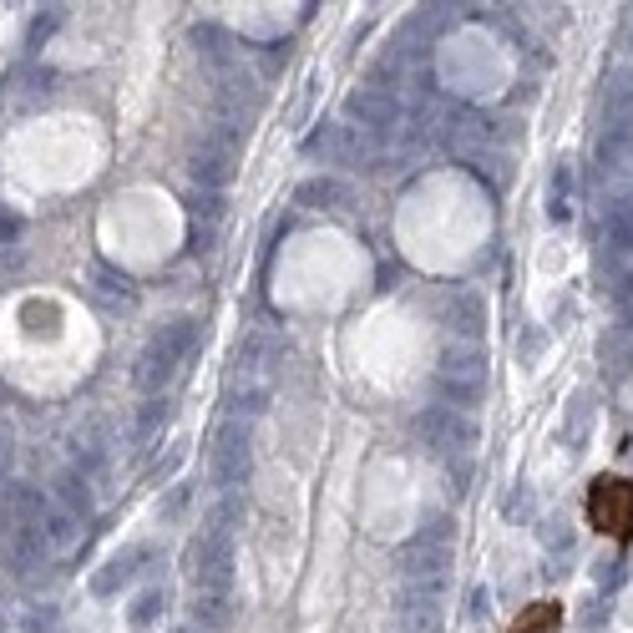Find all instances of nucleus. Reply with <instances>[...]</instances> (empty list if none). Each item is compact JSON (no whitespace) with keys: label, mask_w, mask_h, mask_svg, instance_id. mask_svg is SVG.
I'll list each match as a JSON object with an SVG mask.
<instances>
[{"label":"nucleus","mask_w":633,"mask_h":633,"mask_svg":"<svg viewBox=\"0 0 633 633\" xmlns=\"http://www.w3.org/2000/svg\"><path fill=\"white\" fill-rule=\"evenodd\" d=\"M588 522L613 542H633V481L598 477L593 487H588Z\"/></svg>","instance_id":"nucleus-1"},{"label":"nucleus","mask_w":633,"mask_h":633,"mask_svg":"<svg viewBox=\"0 0 633 633\" xmlns=\"http://www.w3.org/2000/svg\"><path fill=\"white\" fill-rule=\"evenodd\" d=\"M442 609H446V598L436 583L406 588V593L395 598V623H401V633H442Z\"/></svg>","instance_id":"nucleus-2"},{"label":"nucleus","mask_w":633,"mask_h":633,"mask_svg":"<svg viewBox=\"0 0 633 633\" xmlns=\"http://www.w3.org/2000/svg\"><path fill=\"white\" fill-rule=\"evenodd\" d=\"M228 573H234V558L218 538H198L188 548V578L198 588H228Z\"/></svg>","instance_id":"nucleus-3"},{"label":"nucleus","mask_w":633,"mask_h":633,"mask_svg":"<svg viewBox=\"0 0 633 633\" xmlns=\"http://www.w3.org/2000/svg\"><path fill=\"white\" fill-rule=\"evenodd\" d=\"M193 623L204 633H224L228 623H234V603H228L224 588H198V598H193Z\"/></svg>","instance_id":"nucleus-4"},{"label":"nucleus","mask_w":633,"mask_h":633,"mask_svg":"<svg viewBox=\"0 0 633 633\" xmlns=\"http://www.w3.org/2000/svg\"><path fill=\"white\" fill-rule=\"evenodd\" d=\"M507 633H562V603H532V609L517 613V623Z\"/></svg>","instance_id":"nucleus-5"},{"label":"nucleus","mask_w":633,"mask_h":633,"mask_svg":"<svg viewBox=\"0 0 633 633\" xmlns=\"http://www.w3.org/2000/svg\"><path fill=\"white\" fill-rule=\"evenodd\" d=\"M183 345H188V335H168V340H157V345L147 350L143 371H137V375H143V385H153L157 375H168V371H173V355H178Z\"/></svg>","instance_id":"nucleus-6"},{"label":"nucleus","mask_w":633,"mask_h":633,"mask_svg":"<svg viewBox=\"0 0 633 633\" xmlns=\"http://www.w3.org/2000/svg\"><path fill=\"white\" fill-rule=\"evenodd\" d=\"M436 568H446V552L426 538L411 542V548L401 552V573H436Z\"/></svg>","instance_id":"nucleus-7"},{"label":"nucleus","mask_w":633,"mask_h":633,"mask_svg":"<svg viewBox=\"0 0 633 633\" xmlns=\"http://www.w3.org/2000/svg\"><path fill=\"white\" fill-rule=\"evenodd\" d=\"M137 558H143V552H127V558H112L107 568H102V573L92 578V593H96V598H112V593H117V588L132 578V562H137Z\"/></svg>","instance_id":"nucleus-8"},{"label":"nucleus","mask_w":633,"mask_h":633,"mask_svg":"<svg viewBox=\"0 0 633 633\" xmlns=\"http://www.w3.org/2000/svg\"><path fill=\"white\" fill-rule=\"evenodd\" d=\"M61 507H66L72 517H86V512H92V491H86L82 477H61Z\"/></svg>","instance_id":"nucleus-9"},{"label":"nucleus","mask_w":633,"mask_h":633,"mask_svg":"<svg viewBox=\"0 0 633 633\" xmlns=\"http://www.w3.org/2000/svg\"><path fill=\"white\" fill-rule=\"evenodd\" d=\"M25 633H61V613L51 609V603H41V609H31L25 613V623H21Z\"/></svg>","instance_id":"nucleus-10"},{"label":"nucleus","mask_w":633,"mask_h":633,"mask_svg":"<svg viewBox=\"0 0 633 633\" xmlns=\"http://www.w3.org/2000/svg\"><path fill=\"white\" fill-rule=\"evenodd\" d=\"M157 609H163V593H143V598H137V609H132V623L147 629V623L157 619Z\"/></svg>","instance_id":"nucleus-11"},{"label":"nucleus","mask_w":633,"mask_h":633,"mask_svg":"<svg viewBox=\"0 0 633 633\" xmlns=\"http://www.w3.org/2000/svg\"><path fill=\"white\" fill-rule=\"evenodd\" d=\"M21 239V214H11V208H0V243Z\"/></svg>","instance_id":"nucleus-12"},{"label":"nucleus","mask_w":633,"mask_h":633,"mask_svg":"<svg viewBox=\"0 0 633 633\" xmlns=\"http://www.w3.org/2000/svg\"><path fill=\"white\" fill-rule=\"evenodd\" d=\"M228 452H224V471H239L243 466V452H239V442H224Z\"/></svg>","instance_id":"nucleus-13"},{"label":"nucleus","mask_w":633,"mask_h":633,"mask_svg":"<svg viewBox=\"0 0 633 633\" xmlns=\"http://www.w3.org/2000/svg\"><path fill=\"white\" fill-rule=\"evenodd\" d=\"M178 633H198V629H178Z\"/></svg>","instance_id":"nucleus-14"}]
</instances>
